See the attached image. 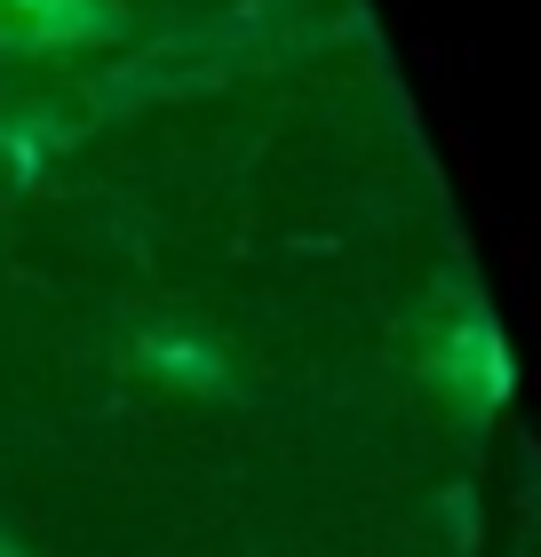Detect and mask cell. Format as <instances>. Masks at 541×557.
<instances>
[{"instance_id":"1","label":"cell","mask_w":541,"mask_h":557,"mask_svg":"<svg viewBox=\"0 0 541 557\" xmlns=\"http://www.w3.org/2000/svg\"><path fill=\"white\" fill-rule=\"evenodd\" d=\"M96 24L104 16L88 0H0V33H16V40H81Z\"/></svg>"},{"instance_id":"2","label":"cell","mask_w":541,"mask_h":557,"mask_svg":"<svg viewBox=\"0 0 541 557\" xmlns=\"http://www.w3.org/2000/svg\"><path fill=\"white\" fill-rule=\"evenodd\" d=\"M0 557H9V549H0Z\"/></svg>"}]
</instances>
